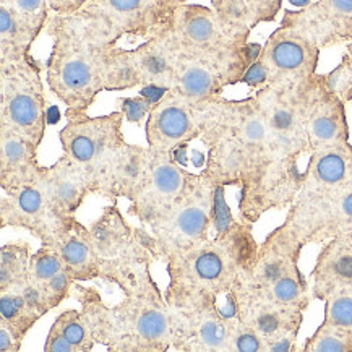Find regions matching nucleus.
<instances>
[{
  "mask_svg": "<svg viewBox=\"0 0 352 352\" xmlns=\"http://www.w3.org/2000/svg\"><path fill=\"white\" fill-rule=\"evenodd\" d=\"M283 25L299 30L322 49L352 43V0H315L299 10H284Z\"/></svg>",
  "mask_w": 352,
  "mask_h": 352,
  "instance_id": "22",
  "label": "nucleus"
},
{
  "mask_svg": "<svg viewBox=\"0 0 352 352\" xmlns=\"http://www.w3.org/2000/svg\"><path fill=\"white\" fill-rule=\"evenodd\" d=\"M38 148L33 140L0 125V188L12 192L31 182L43 173L38 161Z\"/></svg>",
  "mask_w": 352,
  "mask_h": 352,
  "instance_id": "29",
  "label": "nucleus"
},
{
  "mask_svg": "<svg viewBox=\"0 0 352 352\" xmlns=\"http://www.w3.org/2000/svg\"><path fill=\"white\" fill-rule=\"evenodd\" d=\"M250 16L252 28H256L260 23H270L276 20L283 8L284 0H243Z\"/></svg>",
  "mask_w": 352,
  "mask_h": 352,
  "instance_id": "40",
  "label": "nucleus"
},
{
  "mask_svg": "<svg viewBox=\"0 0 352 352\" xmlns=\"http://www.w3.org/2000/svg\"><path fill=\"white\" fill-rule=\"evenodd\" d=\"M307 83L287 89L263 87L255 91L272 133V156L300 160L310 155L305 130Z\"/></svg>",
  "mask_w": 352,
  "mask_h": 352,
  "instance_id": "18",
  "label": "nucleus"
},
{
  "mask_svg": "<svg viewBox=\"0 0 352 352\" xmlns=\"http://www.w3.org/2000/svg\"><path fill=\"white\" fill-rule=\"evenodd\" d=\"M258 245L254 226L232 216L223 228L216 229V236L169 260L164 297L170 309L228 296L242 270L254 261Z\"/></svg>",
  "mask_w": 352,
  "mask_h": 352,
  "instance_id": "4",
  "label": "nucleus"
},
{
  "mask_svg": "<svg viewBox=\"0 0 352 352\" xmlns=\"http://www.w3.org/2000/svg\"><path fill=\"white\" fill-rule=\"evenodd\" d=\"M46 67L33 52L0 60V125L41 144L47 129V106L41 74Z\"/></svg>",
  "mask_w": 352,
  "mask_h": 352,
  "instance_id": "9",
  "label": "nucleus"
},
{
  "mask_svg": "<svg viewBox=\"0 0 352 352\" xmlns=\"http://www.w3.org/2000/svg\"><path fill=\"white\" fill-rule=\"evenodd\" d=\"M74 296L89 320L94 340L107 351L173 349L174 315L151 272L112 307L106 304L96 287H85L83 283H75Z\"/></svg>",
  "mask_w": 352,
  "mask_h": 352,
  "instance_id": "3",
  "label": "nucleus"
},
{
  "mask_svg": "<svg viewBox=\"0 0 352 352\" xmlns=\"http://www.w3.org/2000/svg\"><path fill=\"white\" fill-rule=\"evenodd\" d=\"M304 248L286 224L278 226L260 242L254 261L242 270L231 291L305 312L312 302V292L299 268Z\"/></svg>",
  "mask_w": 352,
  "mask_h": 352,
  "instance_id": "6",
  "label": "nucleus"
},
{
  "mask_svg": "<svg viewBox=\"0 0 352 352\" xmlns=\"http://www.w3.org/2000/svg\"><path fill=\"white\" fill-rule=\"evenodd\" d=\"M347 56H349L351 58H352V43H349V44H346V51H344Z\"/></svg>",
  "mask_w": 352,
  "mask_h": 352,
  "instance_id": "42",
  "label": "nucleus"
},
{
  "mask_svg": "<svg viewBox=\"0 0 352 352\" xmlns=\"http://www.w3.org/2000/svg\"><path fill=\"white\" fill-rule=\"evenodd\" d=\"M320 52L322 49L299 30L279 23L261 46L242 83L254 89L302 87L317 74Z\"/></svg>",
  "mask_w": 352,
  "mask_h": 352,
  "instance_id": "10",
  "label": "nucleus"
},
{
  "mask_svg": "<svg viewBox=\"0 0 352 352\" xmlns=\"http://www.w3.org/2000/svg\"><path fill=\"white\" fill-rule=\"evenodd\" d=\"M156 102L150 98H144L142 94L135 98H120L119 99V111L124 112L125 120L130 124H138L143 117H148Z\"/></svg>",
  "mask_w": 352,
  "mask_h": 352,
  "instance_id": "41",
  "label": "nucleus"
},
{
  "mask_svg": "<svg viewBox=\"0 0 352 352\" xmlns=\"http://www.w3.org/2000/svg\"><path fill=\"white\" fill-rule=\"evenodd\" d=\"M206 156L203 173L218 187H242L272 156V133L255 94L205 99L200 135Z\"/></svg>",
  "mask_w": 352,
  "mask_h": 352,
  "instance_id": "2",
  "label": "nucleus"
},
{
  "mask_svg": "<svg viewBox=\"0 0 352 352\" xmlns=\"http://www.w3.org/2000/svg\"><path fill=\"white\" fill-rule=\"evenodd\" d=\"M89 231L101 268L99 279L114 284L124 294L132 292L156 261L140 239L137 228L125 219L117 201H112L89 224Z\"/></svg>",
  "mask_w": 352,
  "mask_h": 352,
  "instance_id": "7",
  "label": "nucleus"
},
{
  "mask_svg": "<svg viewBox=\"0 0 352 352\" xmlns=\"http://www.w3.org/2000/svg\"><path fill=\"white\" fill-rule=\"evenodd\" d=\"M46 31L52 38L44 65L47 87L69 109L88 112L101 93L135 88L127 49L91 18L52 13Z\"/></svg>",
  "mask_w": 352,
  "mask_h": 352,
  "instance_id": "1",
  "label": "nucleus"
},
{
  "mask_svg": "<svg viewBox=\"0 0 352 352\" xmlns=\"http://www.w3.org/2000/svg\"><path fill=\"white\" fill-rule=\"evenodd\" d=\"M31 245L12 241L0 248V292H16L28 287Z\"/></svg>",
  "mask_w": 352,
  "mask_h": 352,
  "instance_id": "33",
  "label": "nucleus"
},
{
  "mask_svg": "<svg viewBox=\"0 0 352 352\" xmlns=\"http://www.w3.org/2000/svg\"><path fill=\"white\" fill-rule=\"evenodd\" d=\"M229 352H268V349L263 338L236 317L229 338Z\"/></svg>",
  "mask_w": 352,
  "mask_h": 352,
  "instance_id": "39",
  "label": "nucleus"
},
{
  "mask_svg": "<svg viewBox=\"0 0 352 352\" xmlns=\"http://www.w3.org/2000/svg\"><path fill=\"white\" fill-rule=\"evenodd\" d=\"M304 175L297 198H327L352 187V144L310 153Z\"/></svg>",
  "mask_w": 352,
  "mask_h": 352,
  "instance_id": "24",
  "label": "nucleus"
},
{
  "mask_svg": "<svg viewBox=\"0 0 352 352\" xmlns=\"http://www.w3.org/2000/svg\"><path fill=\"white\" fill-rule=\"evenodd\" d=\"M224 188L213 184L201 170L170 208L148 223L135 226L156 261L168 263L174 256L208 241L211 228L218 223Z\"/></svg>",
  "mask_w": 352,
  "mask_h": 352,
  "instance_id": "5",
  "label": "nucleus"
},
{
  "mask_svg": "<svg viewBox=\"0 0 352 352\" xmlns=\"http://www.w3.org/2000/svg\"><path fill=\"white\" fill-rule=\"evenodd\" d=\"M260 51L258 44L248 43L221 52L180 54L170 91L192 101L219 96L228 87L242 83Z\"/></svg>",
  "mask_w": 352,
  "mask_h": 352,
  "instance_id": "12",
  "label": "nucleus"
},
{
  "mask_svg": "<svg viewBox=\"0 0 352 352\" xmlns=\"http://www.w3.org/2000/svg\"><path fill=\"white\" fill-rule=\"evenodd\" d=\"M169 28L182 54H211L245 46L252 33L213 7L188 2L175 8Z\"/></svg>",
  "mask_w": 352,
  "mask_h": 352,
  "instance_id": "16",
  "label": "nucleus"
},
{
  "mask_svg": "<svg viewBox=\"0 0 352 352\" xmlns=\"http://www.w3.org/2000/svg\"><path fill=\"white\" fill-rule=\"evenodd\" d=\"M174 342L179 352H229L236 310L229 294L223 299L193 300L173 307Z\"/></svg>",
  "mask_w": 352,
  "mask_h": 352,
  "instance_id": "13",
  "label": "nucleus"
},
{
  "mask_svg": "<svg viewBox=\"0 0 352 352\" xmlns=\"http://www.w3.org/2000/svg\"><path fill=\"white\" fill-rule=\"evenodd\" d=\"M98 342L91 324L83 310L67 309L54 320L49 328L44 351L46 352H89Z\"/></svg>",
  "mask_w": 352,
  "mask_h": 352,
  "instance_id": "31",
  "label": "nucleus"
},
{
  "mask_svg": "<svg viewBox=\"0 0 352 352\" xmlns=\"http://www.w3.org/2000/svg\"><path fill=\"white\" fill-rule=\"evenodd\" d=\"M305 130L310 153L349 142L346 102L329 91L322 74L305 87Z\"/></svg>",
  "mask_w": 352,
  "mask_h": 352,
  "instance_id": "21",
  "label": "nucleus"
},
{
  "mask_svg": "<svg viewBox=\"0 0 352 352\" xmlns=\"http://www.w3.org/2000/svg\"><path fill=\"white\" fill-rule=\"evenodd\" d=\"M328 89L335 93L342 102L352 101V58L344 52L341 62L329 74L323 75Z\"/></svg>",
  "mask_w": 352,
  "mask_h": 352,
  "instance_id": "38",
  "label": "nucleus"
},
{
  "mask_svg": "<svg viewBox=\"0 0 352 352\" xmlns=\"http://www.w3.org/2000/svg\"><path fill=\"white\" fill-rule=\"evenodd\" d=\"M324 304L323 322L341 335L352 340V292H340L328 297Z\"/></svg>",
  "mask_w": 352,
  "mask_h": 352,
  "instance_id": "35",
  "label": "nucleus"
},
{
  "mask_svg": "<svg viewBox=\"0 0 352 352\" xmlns=\"http://www.w3.org/2000/svg\"><path fill=\"white\" fill-rule=\"evenodd\" d=\"M36 41L16 12L8 3L0 2V60L33 52Z\"/></svg>",
  "mask_w": 352,
  "mask_h": 352,
  "instance_id": "34",
  "label": "nucleus"
},
{
  "mask_svg": "<svg viewBox=\"0 0 352 352\" xmlns=\"http://www.w3.org/2000/svg\"><path fill=\"white\" fill-rule=\"evenodd\" d=\"M44 169V168H43ZM64 216L57 213L47 195L43 173L0 198V228H16L30 232L41 245H52Z\"/></svg>",
  "mask_w": 352,
  "mask_h": 352,
  "instance_id": "20",
  "label": "nucleus"
},
{
  "mask_svg": "<svg viewBox=\"0 0 352 352\" xmlns=\"http://www.w3.org/2000/svg\"><path fill=\"white\" fill-rule=\"evenodd\" d=\"M47 315L36 297L28 291L0 292V327L13 333L18 340L23 341L28 331Z\"/></svg>",
  "mask_w": 352,
  "mask_h": 352,
  "instance_id": "32",
  "label": "nucleus"
},
{
  "mask_svg": "<svg viewBox=\"0 0 352 352\" xmlns=\"http://www.w3.org/2000/svg\"><path fill=\"white\" fill-rule=\"evenodd\" d=\"M58 252L75 283H89L101 278V268L93 236L75 216H65L52 245Z\"/></svg>",
  "mask_w": 352,
  "mask_h": 352,
  "instance_id": "27",
  "label": "nucleus"
},
{
  "mask_svg": "<svg viewBox=\"0 0 352 352\" xmlns=\"http://www.w3.org/2000/svg\"><path fill=\"white\" fill-rule=\"evenodd\" d=\"M64 116L67 124L58 132L62 155L78 164L89 175L96 195L106 170L127 144L122 133V124L125 120L124 112L116 111L91 117L88 112L67 107Z\"/></svg>",
  "mask_w": 352,
  "mask_h": 352,
  "instance_id": "11",
  "label": "nucleus"
},
{
  "mask_svg": "<svg viewBox=\"0 0 352 352\" xmlns=\"http://www.w3.org/2000/svg\"><path fill=\"white\" fill-rule=\"evenodd\" d=\"M43 180L54 208L60 216H75L89 195H94L89 175L65 155L52 166H44Z\"/></svg>",
  "mask_w": 352,
  "mask_h": 352,
  "instance_id": "30",
  "label": "nucleus"
},
{
  "mask_svg": "<svg viewBox=\"0 0 352 352\" xmlns=\"http://www.w3.org/2000/svg\"><path fill=\"white\" fill-rule=\"evenodd\" d=\"M284 224L305 247L333 239L352 242V187L327 198H296Z\"/></svg>",
  "mask_w": 352,
  "mask_h": 352,
  "instance_id": "17",
  "label": "nucleus"
},
{
  "mask_svg": "<svg viewBox=\"0 0 352 352\" xmlns=\"http://www.w3.org/2000/svg\"><path fill=\"white\" fill-rule=\"evenodd\" d=\"M187 0H49L52 13L83 15L112 39L146 41L168 26L175 8Z\"/></svg>",
  "mask_w": 352,
  "mask_h": 352,
  "instance_id": "8",
  "label": "nucleus"
},
{
  "mask_svg": "<svg viewBox=\"0 0 352 352\" xmlns=\"http://www.w3.org/2000/svg\"><path fill=\"white\" fill-rule=\"evenodd\" d=\"M229 297L234 304L237 318L254 328L266 341V344L287 333L300 331L302 322H304V312L300 310L286 309L272 300L242 294V292L231 291Z\"/></svg>",
  "mask_w": 352,
  "mask_h": 352,
  "instance_id": "26",
  "label": "nucleus"
},
{
  "mask_svg": "<svg viewBox=\"0 0 352 352\" xmlns=\"http://www.w3.org/2000/svg\"><path fill=\"white\" fill-rule=\"evenodd\" d=\"M74 278L56 248L41 245L31 255L28 291L47 314L70 299L74 296Z\"/></svg>",
  "mask_w": 352,
  "mask_h": 352,
  "instance_id": "25",
  "label": "nucleus"
},
{
  "mask_svg": "<svg viewBox=\"0 0 352 352\" xmlns=\"http://www.w3.org/2000/svg\"><path fill=\"white\" fill-rule=\"evenodd\" d=\"M0 2L8 3L16 12L36 39L47 28L49 18L52 15L49 0H0Z\"/></svg>",
  "mask_w": 352,
  "mask_h": 352,
  "instance_id": "36",
  "label": "nucleus"
},
{
  "mask_svg": "<svg viewBox=\"0 0 352 352\" xmlns=\"http://www.w3.org/2000/svg\"><path fill=\"white\" fill-rule=\"evenodd\" d=\"M304 177V170L299 169V160L270 156V160L239 187V219L254 226L268 211L289 210L299 195Z\"/></svg>",
  "mask_w": 352,
  "mask_h": 352,
  "instance_id": "15",
  "label": "nucleus"
},
{
  "mask_svg": "<svg viewBox=\"0 0 352 352\" xmlns=\"http://www.w3.org/2000/svg\"><path fill=\"white\" fill-rule=\"evenodd\" d=\"M205 124V99L192 101L168 91L153 106L144 124L148 146L157 151L175 153L198 140Z\"/></svg>",
  "mask_w": 352,
  "mask_h": 352,
  "instance_id": "19",
  "label": "nucleus"
},
{
  "mask_svg": "<svg viewBox=\"0 0 352 352\" xmlns=\"http://www.w3.org/2000/svg\"><path fill=\"white\" fill-rule=\"evenodd\" d=\"M180 51L169 23L153 38L127 49V65L135 88L157 87L170 91Z\"/></svg>",
  "mask_w": 352,
  "mask_h": 352,
  "instance_id": "23",
  "label": "nucleus"
},
{
  "mask_svg": "<svg viewBox=\"0 0 352 352\" xmlns=\"http://www.w3.org/2000/svg\"><path fill=\"white\" fill-rule=\"evenodd\" d=\"M304 352H352V340L341 335L335 328L322 323L315 329L310 338H307L305 344L300 347Z\"/></svg>",
  "mask_w": 352,
  "mask_h": 352,
  "instance_id": "37",
  "label": "nucleus"
},
{
  "mask_svg": "<svg viewBox=\"0 0 352 352\" xmlns=\"http://www.w3.org/2000/svg\"><path fill=\"white\" fill-rule=\"evenodd\" d=\"M312 299L324 302L340 292H352V242L333 239L323 243L310 272Z\"/></svg>",
  "mask_w": 352,
  "mask_h": 352,
  "instance_id": "28",
  "label": "nucleus"
},
{
  "mask_svg": "<svg viewBox=\"0 0 352 352\" xmlns=\"http://www.w3.org/2000/svg\"><path fill=\"white\" fill-rule=\"evenodd\" d=\"M193 177L195 174L180 166L175 153L150 148L146 166L127 197V214L138 224L155 219L185 195Z\"/></svg>",
  "mask_w": 352,
  "mask_h": 352,
  "instance_id": "14",
  "label": "nucleus"
}]
</instances>
